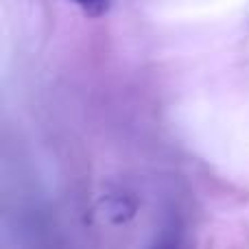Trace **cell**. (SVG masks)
Returning a JSON list of instances; mask_svg holds the SVG:
<instances>
[{"mask_svg": "<svg viewBox=\"0 0 249 249\" xmlns=\"http://www.w3.org/2000/svg\"><path fill=\"white\" fill-rule=\"evenodd\" d=\"M153 249H175V247H173V245H155Z\"/></svg>", "mask_w": 249, "mask_h": 249, "instance_id": "obj_3", "label": "cell"}, {"mask_svg": "<svg viewBox=\"0 0 249 249\" xmlns=\"http://www.w3.org/2000/svg\"><path fill=\"white\" fill-rule=\"evenodd\" d=\"M74 2L88 18H103L112 7V0H70Z\"/></svg>", "mask_w": 249, "mask_h": 249, "instance_id": "obj_2", "label": "cell"}, {"mask_svg": "<svg viewBox=\"0 0 249 249\" xmlns=\"http://www.w3.org/2000/svg\"><path fill=\"white\" fill-rule=\"evenodd\" d=\"M105 212H107V216L114 223H124V221H129L133 216V206H127V201L123 197H112L107 199Z\"/></svg>", "mask_w": 249, "mask_h": 249, "instance_id": "obj_1", "label": "cell"}]
</instances>
